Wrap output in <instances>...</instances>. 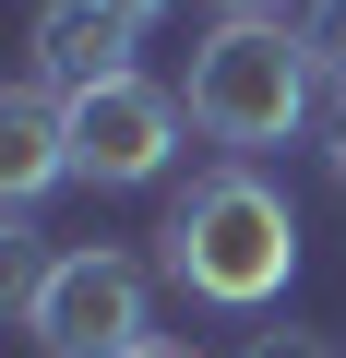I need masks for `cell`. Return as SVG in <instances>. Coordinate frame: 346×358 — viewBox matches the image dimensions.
I'll use <instances>...</instances> for the list:
<instances>
[{"instance_id": "obj_1", "label": "cell", "mask_w": 346, "mask_h": 358, "mask_svg": "<svg viewBox=\"0 0 346 358\" xmlns=\"http://www.w3.org/2000/svg\"><path fill=\"white\" fill-rule=\"evenodd\" d=\"M155 263H167V287L203 299V310H275L287 275H298V203L275 192L251 155H215L192 192L167 203Z\"/></svg>"}, {"instance_id": "obj_2", "label": "cell", "mask_w": 346, "mask_h": 358, "mask_svg": "<svg viewBox=\"0 0 346 358\" xmlns=\"http://www.w3.org/2000/svg\"><path fill=\"white\" fill-rule=\"evenodd\" d=\"M310 96H322V72H310L298 24H215V36L192 48V84H180V108H192V131H203L215 155H275V143H298Z\"/></svg>"}, {"instance_id": "obj_3", "label": "cell", "mask_w": 346, "mask_h": 358, "mask_svg": "<svg viewBox=\"0 0 346 358\" xmlns=\"http://www.w3.org/2000/svg\"><path fill=\"white\" fill-rule=\"evenodd\" d=\"M13 322H24L48 358H131V346L155 334V287H143L131 251H60L48 287H36Z\"/></svg>"}, {"instance_id": "obj_4", "label": "cell", "mask_w": 346, "mask_h": 358, "mask_svg": "<svg viewBox=\"0 0 346 358\" xmlns=\"http://www.w3.org/2000/svg\"><path fill=\"white\" fill-rule=\"evenodd\" d=\"M72 108V179H96V192H143V179H167L180 167V96L167 84H143V72H120V84H84V96H60Z\"/></svg>"}, {"instance_id": "obj_5", "label": "cell", "mask_w": 346, "mask_h": 358, "mask_svg": "<svg viewBox=\"0 0 346 358\" xmlns=\"http://www.w3.org/2000/svg\"><path fill=\"white\" fill-rule=\"evenodd\" d=\"M60 179H72V108L48 84H13V96H0V203L36 215Z\"/></svg>"}, {"instance_id": "obj_6", "label": "cell", "mask_w": 346, "mask_h": 358, "mask_svg": "<svg viewBox=\"0 0 346 358\" xmlns=\"http://www.w3.org/2000/svg\"><path fill=\"white\" fill-rule=\"evenodd\" d=\"M24 48H36V84L48 96H84V84H120L131 72V24L108 13V0H48Z\"/></svg>"}, {"instance_id": "obj_7", "label": "cell", "mask_w": 346, "mask_h": 358, "mask_svg": "<svg viewBox=\"0 0 346 358\" xmlns=\"http://www.w3.org/2000/svg\"><path fill=\"white\" fill-rule=\"evenodd\" d=\"M298 48H310V72L346 96V0H310V13H298Z\"/></svg>"}, {"instance_id": "obj_8", "label": "cell", "mask_w": 346, "mask_h": 358, "mask_svg": "<svg viewBox=\"0 0 346 358\" xmlns=\"http://www.w3.org/2000/svg\"><path fill=\"white\" fill-rule=\"evenodd\" d=\"M251 358H334V334H298V322H275V334H251Z\"/></svg>"}, {"instance_id": "obj_9", "label": "cell", "mask_w": 346, "mask_h": 358, "mask_svg": "<svg viewBox=\"0 0 346 358\" xmlns=\"http://www.w3.org/2000/svg\"><path fill=\"white\" fill-rule=\"evenodd\" d=\"M215 24H287V0H215Z\"/></svg>"}, {"instance_id": "obj_10", "label": "cell", "mask_w": 346, "mask_h": 358, "mask_svg": "<svg viewBox=\"0 0 346 358\" xmlns=\"http://www.w3.org/2000/svg\"><path fill=\"white\" fill-rule=\"evenodd\" d=\"M108 13H120V24L143 36V24H167V0H108Z\"/></svg>"}, {"instance_id": "obj_11", "label": "cell", "mask_w": 346, "mask_h": 358, "mask_svg": "<svg viewBox=\"0 0 346 358\" xmlns=\"http://www.w3.org/2000/svg\"><path fill=\"white\" fill-rule=\"evenodd\" d=\"M131 358H203V346H180V334H143V346H131Z\"/></svg>"}, {"instance_id": "obj_12", "label": "cell", "mask_w": 346, "mask_h": 358, "mask_svg": "<svg viewBox=\"0 0 346 358\" xmlns=\"http://www.w3.org/2000/svg\"><path fill=\"white\" fill-rule=\"evenodd\" d=\"M322 155H334V179H346V96H334V131H322Z\"/></svg>"}]
</instances>
